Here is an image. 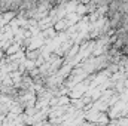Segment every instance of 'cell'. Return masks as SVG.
<instances>
[{
  "label": "cell",
  "mask_w": 128,
  "mask_h": 126,
  "mask_svg": "<svg viewBox=\"0 0 128 126\" xmlns=\"http://www.w3.org/2000/svg\"><path fill=\"white\" fill-rule=\"evenodd\" d=\"M67 27H68V24H67V21L66 19H60V21H57L55 22V25H54V30L55 31H66L67 30Z\"/></svg>",
  "instance_id": "obj_1"
}]
</instances>
